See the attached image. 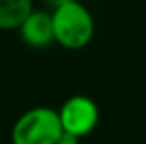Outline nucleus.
<instances>
[{"label": "nucleus", "instance_id": "20e7f679", "mask_svg": "<svg viewBox=\"0 0 146 144\" xmlns=\"http://www.w3.org/2000/svg\"><path fill=\"white\" fill-rule=\"evenodd\" d=\"M17 32H19L21 41L33 49L49 48L54 42L51 12L34 9L31 12V15L24 20V24L19 27Z\"/></svg>", "mask_w": 146, "mask_h": 144}, {"label": "nucleus", "instance_id": "0eeeda50", "mask_svg": "<svg viewBox=\"0 0 146 144\" xmlns=\"http://www.w3.org/2000/svg\"><path fill=\"white\" fill-rule=\"evenodd\" d=\"M70 2H75V0H44V3L48 7H51V10H54V9H58L65 3H70Z\"/></svg>", "mask_w": 146, "mask_h": 144}, {"label": "nucleus", "instance_id": "f03ea898", "mask_svg": "<svg viewBox=\"0 0 146 144\" xmlns=\"http://www.w3.org/2000/svg\"><path fill=\"white\" fill-rule=\"evenodd\" d=\"M63 132L58 110L34 107L17 117L10 131L12 144H56Z\"/></svg>", "mask_w": 146, "mask_h": 144}, {"label": "nucleus", "instance_id": "f257e3e1", "mask_svg": "<svg viewBox=\"0 0 146 144\" xmlns=\"http://www.w3.org/2000/svg\"><path fill=\"white\" fill-rule=\"evenodd\" d=\"M54 42L68 51L87 48L95 34L92 12L78 0L51 10Z\"/></svg>", "mask_w": 146, "mask_h": 144}, {"label": "nucleus", "instance_id": "7ed1b4c3", "mask_svg": "<svg viewBox=\"0 0 146 144\" xmlns=\"http://www.w3.org/2000/svg\"><path fill=\"white\" fill-rule=\"evenodd\" d=\"M61 129L78 139L92 134L99 124V107L94 98L87 95H73L63 102L58 110Z\"/></svg>", "mask_w": 146, "mask_h": 144}, {"label": "nucleus", "instance_id": "39448f33", "mask_svg": "<svg viewBox=\"0 0 146 144\" xmlns=\"http://www.w3.org/2000/svg\"><path fill=\"white\" fill-rule=\"evenodd\" d=\"M33 10V0H0V31H19Z\"/></svg>", "mask_w": 146, "mask_h": 144}, {"label": "nucleus", "instance_id": "423d86ee", "mask_svg": "<svg viewBox=\"0 0 146 144\" xmlns=\"http://www.w3.org/2000/svg\"><path fill=\"white\" fill-rule=\"evenodd\" d=\"M56 144H80V139H78L76 136L70 134V132H65V131H63V132L60 134Z\"/></svg>", "mask_w": 146, "mask_h": 144}]
</instances>
